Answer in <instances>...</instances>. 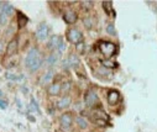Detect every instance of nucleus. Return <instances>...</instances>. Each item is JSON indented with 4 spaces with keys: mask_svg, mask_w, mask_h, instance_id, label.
Segmentation results:
<instances>
[{
    "mask_svg": "<svg viewBox=\"0 0 157 132\" xmlns=\"http://www.w3.org/2000/svg\"><path fill=\"white\" fill-rule=\"evenodd\" d=\"M63 20L67 24H74L78 20V15L75 14V11H73L72 9H67L63 13Z\"/></svg>",
    "mask_w": 157,
    "mask_h": 132,
    "instance_id": "0eeeda50",
    "label": "nucleus"
},
{
    "mask_svg": "<svg viewBox=\"0 0 157 132\" xmlns=\"http://www.w3.org/2000/svg\"><path fill=\"white\" fill-rule=\"evenodd\" d=\"M2 6H3V3H2V2H0V9H2Z\"/></svg>",
    "mask_w": 157,
    "mask_h": 132,
    "instance_id": "c85d7f7f",
    "label": "nucleus"
},
{
    "mask_svg": "<svg viewBox=\"0 0 157 132\" xmlns=\"http://www.w3.org/2000/svg\"><path fill=\"white\" fill-rule=\"evenodd\" d=\"M103 6L106 9V10H105L106 14H110V13H111V10H110V8H111V3H103Z\"/></svg>",
    "mask_w": 157,
    "mask_h": 132,
    "instance_id": "b1692460",
    "label": "nucleus"
},
{
    "mask_svg": "<svg viewBox=\"0 0 157 132\" xmlns=\"http://www.w3.org/2000/svg\"><path fill=\"white\" fill-rule=\"evenodd\" d=\"M106 32L110 35V36H116V31H115V27L113 24H109L106 26Z\"/></svg>",
    "mask_w": 157,
    "mask_h": 132,
    "instance_id": "6ab92c4d",
    "label": "nucleus"
},
{
    "mask_svg": "<svg viewBox=\"0 0 157 132\" xmlns=\"http://www.w3.org/2000/svg\"><path fill=\"white\" fill-rule=\"evenodd\" d=\"M42 56L41 53L38 52L37 48H31L25 58V67L31 72V73H35L36 70L40 69V67L42 66Z\"/></svg>",
    "mask_w": 157,
    "mask_h": 132,
    "instance_id": "f257e3e1",
    "label": "nucleus"
},
{
    "mask_svg": "<svg viewBox=\"0 0 157 132\" xmlns=\"http://www.w3.org/2000/svg\"><path fill=\"white\" fill-rule=\"evenodd\" d=\"M71 104H72V99H71V96H63L62 99L58 100V103H57V107H58V109H66V107H68Z\"/></svg>",
    "mask_w": 157,
    "mask_h": 132,
    "instance_id": "ddd939ff",
    "label": "nucleus"
},
{
    "mask_svg": "<svg viewBox=\"0 0 157 132\" xmlns=\"http://www.w3.org/2000/svg\"><path fill=\"white\" fill-rule=\"evenodd\" d=\"M75 121H77L78 126H79V128H83V130H86V128L88 127V121H87L84 117H82V116H78V117L75 119Z\"/></svg>",
    "mask_w": 157,
    "mask_h": 132,
    "instance_id": "f3484780",
    "label": "nucleus"
},
{
    "mask_svg": "<svg viewBox=\"0 0 157 132\" xmlns=\"http://www.w3.org/2000/svg\"><path fill=\"white\" fill-rule=\"evenodd\" d=\"M84 42L82 41V42H79V43H77V51L79 52V53H83L84 52Z\"/></svg>",
    "mask_w": 157,
    "mask_h": 132,
    "instance_id": "412c9836",
    "label": "nucleus"
},
{
    "mask_svg": "<svg viewBox=\"0 0 157 132\" xmlns=\"http://www.w3.org/2000/svg\"><path fill=\"white\" fill-rule=\"evenodd\" d=\"M99 50L100 52L105 56V57H111L113 55H115L116 52V46L113 42H106V41H101L99 43Z\"/></svg>",
    "mask_w": 157,
    "mask_h": 132,
    "instance_id": "f03ea898",
    "label": "nucleus"
},
{
    "mask_svg": "<svg viewBox=\"0 0 157 132\" xmlns=\"http://www.w3.org/2000/svg\"><path fill=\"white\" fill-rule=\"evenodd\" d=\"M98 101H99V99H98V95H97V93L94 90H88L86 93V95H84V103H86V105L88 107L95 106L98 104Z\"/></svg>",
    "mask_w": 157,
    "mask_h": 132,
    "instance_id": "423d86ee",
    "label": "nucleus"
},
{
    "mask_svg": "<svg viewBox=\"0 0 157 132\" xmlns=\"http://www.w3.org/2000/svg\"><path fill=\"white\" fill-rule=\"evenodd\" d=\"M69 88H71V84L67 83V84H64V85L62 86V89H63L64 92H68V90H69Z\"/></svg>",
    "mask_w": 157,
    "mask_h": 132,
    "instance_id": "a878e982",
    "label": "nucleus"
},
{
    "mask_svg": "<svg viewBox=\"0 0 157 132\" xmlns=\"http://www.w3.org/2000/svg\"><path fill=\"white\" fill-rule=\"evenodd\" d=\"M92 5H93V3H90V2H84V3H82V6H83L86 10H89V9L92 8Z\"/></svg>",
    "mask_w": 157,
    "mask_h": 132,
    "instance_id": "5701e85b",
    "label": "nucleus"
},
{
    "mask_svg": "<svg viewBox=\"0 0 157 132\" xmlns=\"http://www.w3.org/2000/svg\"><path fill=\"white\" fill-rule=\"evenodd\" d=\"M78 64H79V57H78L77 55H74V53L69 55L68 58L64 62V67L66 68H68V67H77Z\"/></svg>",
    "mask_w": 157,
    "mask_h": 132,
    "instance_id": "6e6552de",
    "label": "nucleus"
},
{
    "mask_svg": "<svg viewBox=\"0 0 157 132\" xmlns=\"http://www.w3.org/2000/svg\"><path fill=\"white\" fill-rule=\"evenodd\" d=\"M67 38H68L69 42L75 43V45L83 41L82 32H81V31H78L77 28H71V30H68V32H67Z\"/></svg>",
    "mask_w": 157,
    "mask_h": 132,
    "instance_id": "39448f33",
    "label": "nucleus"
},
{
    "mask_svg": "<svg viewBox=\"0 0 157 132\" xmlns=\"http://www.w3.org/2000/svg\"><path fill=\"white\" fill-rule=\"evenodd\" d=\"M59 123H61V128L63 130V132H69L71 126L73 123V115L71 112L62 114L59 117Z\"/></svg>",
    "mask_w": 157,
    "mask_h": 132,
    "instance_id": "7ed1b4c3",
    "label": "nucleus"
},
{
    "mask_svg": "<svg viewBox=\"0 0 157 132\" xmlns=\"http://www.w3.org/2000/svg\"><path fill=\"white\" fill-rule=\"evenodd\" d=\"M53 77H55V72H53V69H48V70L44 74L42 80H41V84H47V83H50V81L53 79Z\"/></svg>",
    "mask_w": 157,
    "mask_h": 132,
    "instance_id": "dca6fc26",
    "label": "nucleus"
},
{
    "mask_svg": "<svg viewBox=\"0 0 157 132\" xmlns=\"http://www.w3.org/2000/svg\"><path fill=\"white\" fill-rule=\"evenodd\" d=\"M17 47H19L17 40H15V38L10 40V41H9V43H8V46H6V53H8L9 56L15 55V53L17 52Z\"/></svg>",
    "mask_w": 157,
    "mask_h": 132,
    "instance_id": "1a4fd4ad",
    "label": "nucleus"
},
{
    "mask_svg": "<svg viewBox=\"0 0 157 132\" xmlns=\"http://www.w3.org/2000/svg\"><path fill=\"white\" fill-rule=\"evenodd\" d=\"M101 63H103V66H105V67H109V68H113V67H115V64H114L113 62H110V61H103Z\"/></svg>",
    "mask_w": 157,
    "mask_h": 132,
    "instance_id": "393cba45",
    "label": "nucleus"
},
{
    "mask_svg": "<svg viewBox=\"0 0 157 132\" xmlns=\"http://www.w3.org/2000/svg\"><path fill=\"white\" fill-rule=\"evenodd\" d=\"M83 24H84V26L89 30V28H92L93 27V21H92V19L90 17H84V20H83Z\"/></svg>",
    "mask_w": 157,
    "mask_h": 132,
    "instance_id": "aec40b11",
    "label": "nucleus"
},
{
    "mask_svg": "<svg viewBox=\"0 0 157 132\" xmlns=\"http://www.w3.org/2000/svg\"><path fill=\"white\" fill-rule=\"evenodd\" d=\"M62 41V38L58 36V35H53L51 38H50V42H48V48L50 50H52V51H55V50H57V47H58V45H59V42Z\"/></svg>",
    "mask_w": 157,
    "mask_h": 132,
    "instance_id": "f8f14e48",
    "label": "nucleus"
},
{
    "mask_svg": "<svg viewBox=\"0 0 157 132\" xmlns=\"http://www.w3.org/2000/svg\"><path fill=\"white\" fill-rule=\"evenodd\" d=\"M14 13V8L13 5H10L9 3H3V6L0 9V14H4L6 16H10Z\"/></svg>",
    "mask_w": 157,
    "mask_h": 132,
    "instance_id": "4468645a",
    "label": "nucleus"
},
{
    "mask_svg": "<svg viewBox=\"0 0 157 132\" xmlns=\"http://www.w3.org/2000/svg\"><path fill=\"white\" fill-rule=\"evenodd\" d=\"M48 33H50V28H48L47 24L41 22L38 25V27L36 30V37L38 41H46L48 37Z\"/></svg>",
    "mask_w": 157,
    "mask_h": 132,
    "instance_id": "20e7f679",
    "label": "nucleus"
},
{
    "mask_svg": "<svg viewBox=\"0 0 157 132\" xmlns=\"http://www.w3.org/2000/svg\"><path fill=\"white\" fill-rule=\"evenodd\" d=\"M0 96H2V92H0Z\"/></svg>",
    "mask_w": 157,
    "mask_h": 132,
    "instance_id": "c756f323",
    "label": "nucleus"
},
{
    "mask_svg": "<svg viewBox=\"0 0 157 132\" xmlns=\"http://www.w3.org/2000/svg\"><path fill=\"white\" fill-rule=\"evenodd\" d=\"M0 107H2V109H6V104L2 99H0Z\"/></svg>",
    "mask_w": 157,
    "mask_h": 132,
    "instance_id": "cd10ccee",
    "label": "nucleus"
},
{
    "mask_svg": "<svg viewBox=\"0 0 157 132\" xmlns=\"http://www.w3.org/2000/svg\"><path fill=\"white\" fill-rule=\"evenodd\" d=\"M6 78H9V79H11V80H15V75L14 74H10V73H6Z\"/></svg>",
    "mask_w": 157,
    "mask_h": 132,
    "instance_id": "bb28decb",
    "label": "nucleus"
},
{
    "mask_svg": "<svg viewBox=\"0 0 157 132\" xmlns=\"http://www.w3.org/2000/svg\"><path fill=\"white\" fill-rule=\"evenodd\" d=\"M8 22V16L4 15V14H0V24L2 25H5Z\"/></svg>",
    "mask_w": 157,
    "mask_h": 132,
    "instance_id": "4be33fe9",
    "label": "nucleus"
},
{
    "mask_svg": "<svg viewBox=\"0 0 157 132\" xmlns=\"http://www.w3.org/2000/svg\"><path fill=\"white\" fill-rule=\"evenodd\" d=\"M17 16H19V26H20V27H24V26L27 24V17H26L24 14H21V13H19Z\"/></svg>",
    "mask_w": 157,
    "mask_h": 132,
    "instance_id": "a211bd4d",
    "label": "nucleus"
},
{
    "mask_svg": "<svg viewBox=\"0 0 157 132\" xmlns=\"http://www.w3.org/2000/svg\"><path fill=\"white\" fill-rule=\"evenodd\" d=\"M120 100V94L116 90H110L108 93V104L109 105H116Z\"/></svg>",
    "mask_w": 157,
    "mask_h": 132,
    "instance_id": "9d476101",
    "label": "nucleus"
},
{
    "mask_svg": "<svg viewBox=\"0 0 157 132\" xmlns=\"http://www.w3.org/2000/svg\"><path fill=\"white\" fill-rule=\"evenodd\" d=\"M59 57H61V53H58V52L51 53V55L47 57V64H48V66H55V64L58 62Z\"/></svg>",
    "mask_w": 157,
    "mask_h": 132,
    "instance_id": "2eb2a0df",
    "label": "nucleus"
},
{
    "mask_svg": "<svg viewBox=\"0 0 157 132\" xmlns=\"http://www.w3.org/2000/svg\"><path fill=\"white\" fill-rule=\"evenodd\" d=\"M0 25H2V24H0Z\"/></svg>",
    "mask_w": 157,
    "mask_h": 132,
    "instance_id": "7c9ffc66",
    "label": "nucleus"
},
{
    "mask_svg": "<svg viewBox=\"0 0 157 132\" xmlns=\"http://www.w3.org/2000/svg\"><path fill=\"white\" fill-rule=\"evenodd\" d=\"M61 90H62V85L59 84V83H53V84H51L50 86H48V94L50 95H52V96H56V95H58L59 93H61Z\"/></svg>",
    "mask_w": 157,
    "mask_h": 132,
    "instance_id": "9b49d317",
    "label": "nucleus"
}]
</instances>
